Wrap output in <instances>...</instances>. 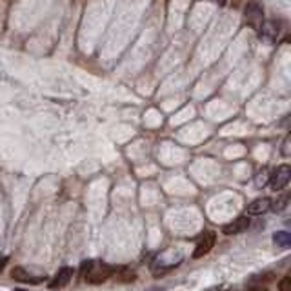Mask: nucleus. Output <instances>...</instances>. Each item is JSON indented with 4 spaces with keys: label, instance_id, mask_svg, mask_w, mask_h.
Listing matches in <instances>:
<instances>
[{
    "label": "nucleus",
    "instance_id": "obj_12",
    "mask_svg": "<svg viewBox=\"0 0 291 291\" xmlns=\"http://www.w3.org/2000/svg\"><path fill=\"white\" fill-rule=\"evenodd\" d=\"M268 179H270V177H268V169H262L260 173L256 175L255 184H256L258 187H264V186H266V182H268Z\"/></svg>",
    "mask_w": 291,
    "mask_h": 291
},
{
    "label": "nucleus",
    "instance_id": "obj_8",
    "mask_svg": "<svg viewBox=\"0 0 291 291\" xmlns=\"http://www.w3.org/2000/svg\"><path fill=\"white\" fill-rule=\"evenodd\" d=\"M71 278H73V270H71V268H62V270L55 275V278H53V282L49 284V288H51V290H60V288L70 284Z\"/></svg>",
    "mask_w": 291,
    "mask_h": 291
},
{
    "label": "nucleus",
    "instance_id": "obj_11",
    "mask_svg": "<svg viewBox=\"0 0 291 291\" xmlns=\"http://www.w3.org/2000/svg\"><path fill=\"white\" fill-rule=\"evenodd\" d=\"M113 275H117L120 282H133V280H135V271H131L129 268H122L118 273L115 271Z\"/></svg>",
    "mask_w": 291,
    "mask_h": 291
},
{
    "label": "nucleus",
    "instance_id": "obj_19",
    "mask_svg": "<svg viewBox=\"0 0 291 291\" xmlns=\"http://www.w3.org/2000/svg\"><path fill=\"white\" fill-rule=\"evenodd\" d=\"M248 291H268V290H266V288H251V290Z\"/></svg>",
    "mask_w": 291,
    "mask_h": 291
},
{
    "label": "nucleus",
    "instance_id": "obj_3",
    "mask_svg": "<svg viewBox=\"0 0 291 291\" xmlns=\"http://www.w3.org/2000/svg\"><path fill=\"white\" fill-rule=\"evenodd\" d=\"M290 179H291V167L288 166V164H282V166L277 167V171L270 177L271 187H273L275 191H280V189H284V187L290 184Z\"/></svg>",
    "mask_w": 291,
    "mask_h": 291
},
{
    "label": "nucleus",
    "instance_id": "obj_7",
    "mask_svg": "<svg viewBox=\"0 0 291 291\" xmlns=\"http://www.w3.org/2000/svg\"><path fill=\"white\" fill-rule=\"evenodd\" d=\"M11 277L15 280H18V282H26V284H38V282H42L46 278V277H31L22 266H15L13 270H11Z\"/></svg>",
    "mask_w": 291,
    "mask_h": 291
},
{
    "label": "nucleus",
    "instance_id": "obj_5",
    "mask_svg": "<svg viewBox=\"0 0 291 291\" xmlns=\"http://www.w3.org/2000/svg\"><path fill=\"white\" fill-rule=\"evenodd\" d=\"M250 218L248 217H238L236 220H233L231 224H226L222 228V233L224 235H238V233H244L246 229L250 228Z\"/></svg>",
    "mask_w": 291,
    "mask_h": 291
},
{
    "label": "nucleus",
    "instance_id": "obj_17",
    "mask_svg": "<svg viewBox=\"0 0 291 291\" xmlns=\"http://www.w3.org/2000/svg\"><path fill=\"white\" fill-rule=\"evenodd\" d=\"M211 2H215L218 6H224V4H226V0H211Z\"/></svg>",
    "mask_w": 291,
    "mask_h": 291
},
{
    "label": "nucleus",
    "instance_id": "obj_18",
    "mask_svg": "<svg viewBox=\"0 0 291 291\" xmlns=\"http://www.w3.org/2000/svg\"><path fill=\"white\" fill-rule=\"evenodd\" d=\"M7 262V258H2V260H0V271L4 270V264Z\"/></svg>",
    "mask_w": 291,
    "mask_h": 291
},
{
    "label": "nucleus",
    "instance_id": "obj_9",
    "mask_svg": "<svg viewBox=\"0 0 291 291\" xmlns=\"http://www.w3.org/2000/svg\"><path fill=\"white\" fill-rule=\"evenodd\" d=\"M271 208V200L268 197H262V199H256L248 206V215H262L268 209Z\"/></svg>",
    "mask_w": 291,
    "mask_h": 291
},
{
    "label": "nucleus",
    "instance_id": "obj_1",
    "mask_svg": "<svg viewBox=\"0 0 291 291\" xmlns=\"http://www.w3.org/2000/svg\"><path fill=\"white\" fill-rule=\"evenodd\" d=\"M113 273H115V268H113V266L104 264V262H95V260H93L90 266V270L84 273L82 278L88 282V284H102V282H106Z\"/></svg>",
    "mask_w": 291,
    "mask_h": 291
},
{
    "label": "nucleus",
    "instance_id": "obj_13",
    "mask_svg": "<svg viewBox=\"0 0 291 291\" xmlns=\"http://www.w3.org/2000/svg\"><path fill=\"white\" fill-rule=\"evenodd\" d=\"M278 291H291V278L284 277L278 282Z\"/></svg>",
    "mask_w": 291,
    "mask_h": 291
},
{
    "label": "nucleus",
    "instance_id": "obj_15",
    "mask_svg": "<svg viewBox=\"0 0 291 291\" xmlns=\"http://www.w3.org/2000/svg\"><path fill=\"white\" fill-rule=\"evenodd\" d=\"M91 262H93V260H86V262H82V268H80V271H82V275H84V273H86L88 270H90Z\"/></svg>",
    "mask_w": 291,
    "mask_h": 291
},
{
    "label": "nucleus",
    "instance_id": "obj_6",
    "mask_svg": "<svg viewBox=\"0 0 291 291\" xmlns=\"http://www.w3.org/2000/svg\"><path fill=\"white\" fill-rule=\"evenodd\" d=\"M258 33H260V36L266 38V40L275 42L278 38V35H280V22H275V20L264 22Z\"/></svg>",
    "mask_w": 291,
    "mask_h": 291
},
{
    "label": "nucleus",
    "instance_id": "obj_10",
    "mask_svg": "<svg viewBox=\"0 0 291 291\" xmlns=\"http://www.w3.org/2000/svg\"><path fill=\"white\" fill-rule=\"evenodd\" d=\"M273 242L277 244L278 248H290L291 246V235L288 231H277L273 235Z\"/></svg>",
    "mask_w": 291,
    "mask_h": 291
},
{
    "label": "nucleus",
    "instance_id": "obj_20",
    "mask_svg": "<svg viewBox=\"0 0 291 291\" xmlns=\"http://www.w3.org/2000/svg\"><path fill=\"white\" fill-rule=\"evenodd\" d=\"M15 291H26V290H15Z\"/></svg>",
    "mask_w": 291,
    "mask_h": 291
},
{
    "label": "nucleus",
    "instance_id": "obj_14",
    "mask_svg": "<svg viewBox=\"0 0 291 291\" xmlns=\"http://www.w3.org/2000/svg\"><path fill=\"white\" fill-rule=\"evenodd\" d=\"M286 204H288V197H282V199H278L275 204H273V211H282L286 208Z\"/></svg>",
    "mask_w": 291,
    "mask_h": 291
},
{
    "label": "nucleus",
    "instance_id": "obj_16",
    "mask_svg": "<svg viewBox=\"0 0 291 291\" xmlns=\"http://www.w3.org/2000/svg\"><path fill=\"white\" fill-rule=\"evenodd\" d=\"M288 146H290V139H286V142H284V147H282V155H290V149H288Z\"/></svg>",
    "mask_w": 291,
    "mask_h": 291
},
{
    "label": "nucleus",
    "instance_id": "obj_2",
    "mask_svg": "<svg viewBox=\"0 0 291 291\" xmlns=\"http://www.w3.org/2000/svg\"><path fill=\"white\" fill-rule=\"evenodd\" d=\"M244 17H246V22L250 24L251 28L260 31V28H262L264 24V9L258 2L251 0L250 4L246 6V9H244Z\"/></svg>",
    "mask_w": 291,
    "mask_h": 291
},
{
    "label": "nucleus",
    "instance_id": "obj_4",
    "mask_svg": "<svg viewBox=\"0 0 291 291\" xmlns=\"http://www.w3.org/2000/svg\"><path fill=\"white\" fill-rule=\"evenodd\" d=\"M215 240H217V233L215 231H204L200 235V240L197 244V248L193 251V256L195 258H200V256L208 255L211 248L215 246Z\"/></svg>",
    "mask_w": 291,
    "mask_h": 291
}]
</instances>
